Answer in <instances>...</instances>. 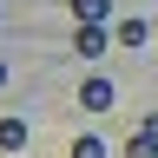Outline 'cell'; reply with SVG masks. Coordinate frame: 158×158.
Wrapping results in <instances>:
<instances>
[{"label": "cell", "mask_w": 158, "mask_h": 158, "mask_svg": "<svg viewBox=\"0 0 158 158\" xmlns=\"http://www.w3.org/2000/svg\"><path fill=\"white\" fill-rule=\"evenodd\" d=\"M0 86H7V66H0Z\"/></svg>", "instance_id": "cell-8"}, {"label": "cell", "mask_w": 158, "mask_h": 158, "mask_svg": "<svg viewBox=\"0 0 158 158\" xmlns=\"http://www.w3.org/2000/svg\"><path fill=\"white\" fill-rule=\"evenodd\" d=\"M79 27H106V13H112V0H66Z\"/></svg>", "instance_id": "cell-3"}, {"label": "cell", "mask_w": 158, "mask_h": 158, "mask_svg": "<svg viewBox=\"0 0 158 158\" xmlns=\"http://www.w3.org/2000/svg\"><path fill=\"white\" fill-rule=\"evenodd\" d=\"M125 158H158V138H152V132H132V138H125Z\"/></svg>", "instance_id": "cell-6"}, {"label": "cell", "mask_w": 158, "mask_h": 158, "mask_svg": "<svg viewBox=\"0 0 158 158\" xmlns=\"http://www.w3.org/2000/svg\"><path fill=\"white\" fill-rule=\"evenodd\" d=\"M112 40H118V46H145V40H152V27H145V20H118V27H112Z\"/></svg>", "instance_id": "cell-4"}, {"label": "cell", "mask_w": 158, "mask_h": 158, "mask_svg": "<svg viewBox=\"0 0 158 158\" xmlns=\"http://www.w3.org/2000/svg\"><path fill=\"white\" fill-rule=\"evenodd\" d=\"M73 158H106V138H92V132H79V138H73Z\"/></svg>", "instance_id": "cell-7"}, {"label": "cell", "mask_w": 158, "mask_h": 158, "mask_svg": "<svg viewBox=\"0 0 158 158\" xmlns=\"http://www.w3.org/2000/svg\"><path fill=\"white\" fill-rule=\"evenodd\" d=\"M27 145V118H0V152H20Z\"/></svg>", "instance_id": "cell-5"}, {"label": "cell", "mask_w": 158, "mask_h": 158, "mask_svg": "<svg viewBox=\"0 0 158 158\" xmlns=\"http://www.w3.org/2000/svg\"><path fill=\"white\" fill-rule=\"evenodd\" d=\"M106 46H112L106 27H79V33H73V53H79V59H106Z\"/></svg>", "instance_id": "cell-1"}, {"label": "cell", "mask_w": 158, "mask_h": 158, "mask_svg": "<svg viewBox=\"0 0 158 158\" xmlns=\"http://www.w3.org/2000/svg\"><path fill=\"white\" fill-rule=\"evenodd\" d=\"M79 106H86V112H112V79H86V86H79Z\"/></svg>", "instance_id": "cell-2"}]
</instances>
